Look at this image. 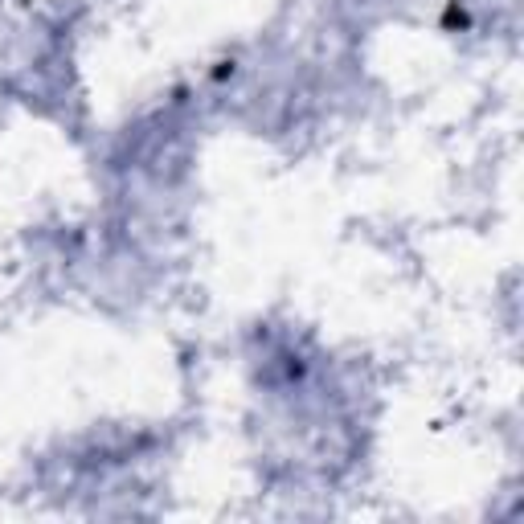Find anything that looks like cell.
Masks as SVG:
<instances>
[{"label": "cell", "instance_id": "1", "mask_svg": "<svg viewBox=\"0 0 524 524\" xmlns=\"http://www.w3.org/2000/svg\"><path fill=\"white\" fill-rule=\"evenodd\" d=\"M443 25H447V29H455V25L463 29V25H471V17H467V9H463V5H451V9L443 13Z\"/></svg>", "mask_w": 524, "mask_h": 524}]
</instances>
